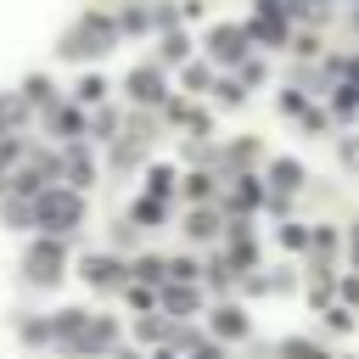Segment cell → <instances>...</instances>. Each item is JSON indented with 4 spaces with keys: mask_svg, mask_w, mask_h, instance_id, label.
<instances>
[{
    "mask_svg": "<svg viewBox=\"0 0 359 359\" xmlns=\"http://www.w3.org/2000/svg\"><path fill=\"white\" fill-rule=\"evenodd\" d=\"M118 39H123L118 17L90 6V11H79V17L62 28V39H56V56H62V62H95V56L118 50Z\"/></svg>",
    "mask_w": 359,
    "mask_h": 359,
    "instance_id": "6da1fadb",
    "label": "cell"
},
{
    "mask_svg": "<svg viewBox=\"0 0 359 359\" xmlns=\"http://www.w3.org/2000/svg\"><path fill=\"white\" fill-rule=\"evenodd\" d=\"M62 275H67V236H45V230H34V236L22 241L17 280H22L28 292H50Z\"/></svg>",
    "mask_w": 359,
    "mask_h": 359,
    "instance_id": "7a4b0ae2",
    "label": "cell"
},
{
    "mask_svg": "<svg viewBox=\"0 0 359 359\" xmlns=\"http://www.w3.org/2000/svg\"><path fill=\"white\" fill-rule=\"evenodd\" d=\"M34 219H39V230L45 236H73L84 219H90V202H84V191H73V185H50V191H39L34 196Z\"/></svg>",
    "mask_w": 359,
    "mask_h": 359,
    "instance_id": "3957f363",
    "label": "cell"
},
{
    "mask_svg": "<svg viewBox=\"0 0 359 359\" xmlns=\"http://www.w3.org/2000/svg\"><path fill=\"white\" fill-rule=\"evenodd\" d=\"M202 50H208V62H219V67H241V62L252 56V34H247V22H213L208 39H202Z\"/></svg>",
    "mask_w": 359,
    "mask_h": 359,
    "instance_id": "277c9868",
    "label": "cell"
},
{
    "mask_svg": "<svg viewBox=\"0 0 359 359\" xmlns=\"http://www.w3.org/2000/svg\"><path fill=\"white\" fill-rule=\"evenodd\" d=\"M118 337H123V325H118L112 314H90V325L79 331V342L67 348V359H112Z\"/></svg>",
    "mask_w": 359,
    "mask_h": 359,
    "instance_id": "5b68a950",
    "label": "cell"
},
{
    "mask_svg": "<svg viewBox=\"0 0 359 359\" xmlns=\"http://www.w3.org/2000/svg\"><path fill=\"white\" fill-rule=\"evenodd\" d=\"M123 90H129V101H135V107H163V101H168V67L140 62V67H129Z\"/></svg>",
    "mask_w": 359,
    "mask_h": 359,
    "instance_id": "8992f818",
    "label": "cell"
},
{
    "mask_svg": "<svg viewBox=\"0 0 359 359\" xmlns=\"http://www.w3.org/2000/svg\"><path fill=\"white\" fill-rule=\"evenodd\" d=\"M79 275H84V286H95V292L129 286V264H123L118 252H84V258H79Z\"/></svg>",
    "mask_w": 359,
    "mask_h": 359,
    "instance_id": "52a82bcc",
    "label": "cell"
},
{
    "mask_svg": "<svg viewBox=\"0 0 359 359\" xmlns=\"http://www.w3.org/2000/svg\"><path fill=\"white\" fill-rule=\"evenodd\" d=\"M208 337H213V342H247V337H252V314L224 297V303L208 309Z\"/></svg>",
    "mask_w": 359,
    "mask_h": 359,
    "instance_id": "ba28073f",
    "label": "cell"
},
{
    "mask_svg": "<svg viewBox=\"0 0 359 359\" xmlns=\"http://www.w3.org/2000/svg\"><path fill=\"white\" fill-rule=\"evenodd\" d=\"M45 129H50L62 146H73V140H84V135H90V118H84V107H79V101H62V95H56V101L45 107Z\"/></svg>",
    "mask_w": 359,
    "mask_h": 359,
    "instance_id": "9c48e42d",
    "label": "cell"
},
{
    "mask_svg": "<svg viewBox=\"0 0 359 359\" xmlns=\"http://www.w3.org/2000/svg\"><path fill=\"white\" fill-rule=\"evenodd\" d=\"M269 202V185L258 174H230V196H224V219H252V208Z\"/></svg>",
    "mask_w": 359,
    "mask_h": 359,
    "instance_id": "30bf717a",
    "label": "cell"
},
{
    "mask_svg": "<svg viewBox=\"0 0 359 359\" xmlns=\"http://www.w3.org/2000/svg\"><path fill=\"white\" fill-rule=\"evenodd\" d=\"M90 314H95V309H84V303H67V309H50V348H56V353H67V348L79 342V331L90 325Z\"/></svg>",
    "mask_w": 359,
    "mask_h": 359,
    "instance_id": "8fae6325",
    "label": "cell"
},
{
    "mask_svg": "<svg viewBox=\"0 0 359 359\" xmlns=\"http://www.w3.org/2000/svg\"><path fill=\"white\" fill-rule=\"evenodd\" d=\"M62 185H73V191H90L95 185V157H90L84 140L62 146Z\"/></svg>",
    "mask_w": 359,
    "mask_h": 359,
    "instance_id": "7c38bea8",
    "label": "cell"
},
{
    "mask_svg": "<svg viewBox=\"0 0 359 359\" xmlns=\"http://www.w3.org/2000/svg\"><path fill=\"white\" fill-rule=\"evenodd\" d=\"M157 303H163V314H174V320H191V314H208V303H202V286H180V280H163V292H157Z\"/></svg>",
    "mask_w": 359,
    "mask_h": 359,
    "instance_id": "4fadbf2b",
    "label": "cell"
},
{
    "mask_svg": "<svg viewBox=\"0 0 359 359\" xmlns=\"http://www.w3.org/2000/svg\"><path fill=\"white\" fill-rule=\"evenodd\" d=\"M247 34L264 50H292V17H247Z\"/></svg>",
    "mask_w": 359,
    "mask_h": 359,
    "instance_id": "5bb4252c",
    "label": "cell"
},
{
    "mask_svg": "<svg viewBox=\"0 0 359 359\" xmlns=\"http://www.w3.org/2000/svg\"><path fill=\"white\" fill-rule=\"evenodd\" d=\"M28 118H34V107L22 101V90H0V140L22 135V129H28Z\"/></svg>",
    "mask_w": 359,
    "mask_h": 359,
    "instance_id": "9a60e30c",
    "label": "cell"
},
{
    "mask_svg": "<svg viewBox=\"0 0 359 359\" xmlns=\"http://www.w3.org/2000/svg\"><path fill=\"white\" fill-rule=\"evenodd\" d=\"M151 62H157V67H185V62H191V34H185V28H163Z\"/></svg>",
    "mask_w": 359,
    "mask_h": 359,
    "instance_id": "2e32d148",
    "label": "cell"
},
{
    "mask_svg": "<svg viewBox=\"0 0 359 359\" xmlns=\"http://www.w3.org/2000/svg\"><path fill=\"white\" fill-rule=\"evenodd\" d=\"M174 331H180V325H174V314H163V309L135 320V342H146V348H168V342H174Z\"/></svg>",
    "mask_w": 359,
    "mask_h": 359,
    "instance_id": "e0dca14e",
    "label": "cell"
},
{
    "mask_svg": "<svg viewBox=\"0 0 359 359\" xmlns=\"http://www.w3.org/2000/svg\"><path fill=\"white\" fill-rule=\"evenodd\" d=\"M0 224H6V230H28V236H34V230H39L34 202H28V196H17V191H6V196H0Z\"/></svg>",
    "mask_w": 359,
    "mask_h": 359,
    "instance_id": "ac0fdd59",
    "label": "cell"
},
{
    "mask_svg": "<svg viewBox=\"0 0 359 359\" xmlns=\"http://www.w3.org/2000/svg\"><path fill=\"white\" fill-rule=\"evenodd\" d=\"M185 236H191V241H213V236H224V219H219V208L196 202V208L185 213Z\"/></svg>",
    "mask_w": 359,
    "mask_h": 359,
    "instance_id": "d6986e66",
    "label": "cell"
},
{
    "mask_svg": "<svg viewBox=\"0 0 359 359\" xmlns=\"http://www.w3.org/2000/svg\"><path fill=\"white\" fill-rule=\"evenodd\" d=\"M264 185H269V191H280V196H292V191L303 185V163H297V157H275V163H269V174H264Z\"/></svg>",
    "mask_w": 359,
    "mask_h": 359,
    "instance_id": "ffe728a7",
    "label": "cell"
},
{
    "mask_svg": "<svg viewBox=\"0 0 359 359\" xmlns=\"http://www.w3.org/2000/svg\"><path fill=\"white\" fill-rule=\"evenodd\" d=\"M129 219H135L140 230H163V224H168V202H163V196H146V191H140V196L129 202Z\"/></svg>",
    "mask_w": 359,
    "mask_h": 359,
    "instance_id": "44dd1931",
    "label": "cell"
},
{
    "mask_svg": "<svg viewBox=\"0 0 359 359\" xmlns=\"http://www.w3.org/2000/svg\"><path fill=\"white\" fill-rule=\"evenodd\" d=\"M202 286H208V292H213V297L224 303V297H230V292L241 286V275L230 269V258H213V264H202Z\"/></svg>",
    "mask_w": 359,
    "mask_h": 359,
    "instance_id": "7402d4cb",
    "label": "cell"
},
{
    "mask_svg": "<svg viewBox=\"0 0 359 359\" xmlns=\"http://www.w3.org/2000/svg\"><path fill=\"white\" fill-rule=\"evenodd\" d=\"M112 17H118V28H123V34H157V22H151V6H146V0H123Z\"/></svg>",
    "mask_w": 359,
    "mask_h": 359,
    "instance_id": "603a6c76",
    "label": "cell"
},
{
    "mask_svg": "<svg viewBox=\"0 0 359 359\" xmlns=\"http://www.w3.org/2000/svg\"><path fill=\"white\" fill-rule=\"evenodd\" d=\"M213 84H219V79H213V62H208V56H202V62L191 56V62L180 67V90H185V95H208Z\"/></svg>",
    "mask_w": 359,
    "mask_h": 359,
    "instance_id": "cb8c5ba5",
    "label": "cell"
},
{
    "mask_svg": "<svg viewBox=\"0 0 359 359\" xmlns=\"http://www.w3.org/2000/svg\"><path fill=\"white\" fill-rule=\"evenodd\" d=\"M258 157H264V146H258V140H252V135H247V140H230V146H224V151H219V163H224V168H230V174H247V168H252V163H258Z\"/></svg>",
    "mask_w": 359,
    "mask_h": 359,
    "instance_id": "d4e9b609",
    "label": "cell"
},
{
    "mask_svg": "<svg viewBox=\"0 0 359 359\" xmlns=\"http://www.w3.org/2000/svg\"><path fill=\"white\" fill-rule=\"evenodd\" d=\"M129 280H140V286H163V280H168V258H157V252H135V258H129Z\"/></svg>",
    "mask_w": 359,
    "mask_h": 359,
    "instance_id": "484cf974",
    "label": "cell"
},
{
    "mask_svg": "<svg viewBox=\"0 0 359 359\" xmlns=\"http://www.w3.org/2000/svg\"><path fill=\"white\" fill-rule=\"evenodd\" d=\"M22 157H28V140H22V135H11V140H0V196L11 191V174L22 168Z\"/></svg>",
    "mask_w": 359,
    "mask_h": 359,
    "instance_id": "4316f807",
    "label": "cell"
},
{
    "mask_svg": "<svg viewBox=\"0 0 359 359\" xmlns=\"http://www.w3.org/2000/svg\"><path fill=\"white\" fill-rule=\"evenodd\" d=\"M17 90H22V101H28V107H39V112L56 101V84H50V73H22V84H17Z\"/></svg>",
    "mask_w": 359,
    "mask_h": 359,
    "instance_id": "83f0119b",
    "label": "cell"
},
{
    "mask_svg": "<svg viewBox=\"0 0 359 359\" xmlns=\"http://www.w3.org/2000/svg\"><path fill=\"white\" fill-rule=\"evenodd\" d=\"M17 342L50 348V314H17Z\"/></svg>",
    "mask_w": 359,
    "mask_h": 359,
    "instance_id": "f1b7e54d",
    "label": "cell"
},
{
    "mask_svg": "<svg viewBox=\"0 0 359 359\" xmlns=\"http://www.w3.org/2000/svg\"><path fill=\"white\" fill-rule=\"evenodd\" d=\"M174 191H180V174H174V163H151V168H146V196H163V202H168Z\"/></svg>",
    "mask_w": 359,
    "mask_h": 359,
    "instance_id": "f546056e",
    "label": "cell"
},
{
    "mask_svg": "<svg viewBox=\"0 0 359 359\" xmlns=\"http://www.w3.org/2000/svg\"><path fill=\"white\" fill-rule=\"evenodd\" d=\"M118 129H123V112L118 107H95V118H90V140H118Z\"/></svg>",
    "mask_w": 359,
    "mask_h": 359,
    "instance_id": "4dcf8cb0",
    "label": "cell"
},
{
    "mask_svg": "<svg viewBox=\"0 0 359 359\" xmlns=\"http://www.w3.org/2000/svg\"><path fill=\"white\" fill-rule=\"evenodd\" d=\"M180 191H185V196H191V208H196V202H213V191H219V185H213V174H208V168H191V174H180Z\"/></svg>",
    "mask_w": 359,
    "mask_h": 359,
    "instance_id": "1f68e13d",
    "label": "cell"
},
{
    "mask_svg": "<svg viewBox=\"0 0 359 359\" xmlns=\"http://www.w3.org/2000/svg\"><path fill=\"white\" fill-rule=\"evenodd\" d=\"M309 236H314V224H297V219H280V224H275V241H280L286 252H309Z\"/></svg>",
    "mask_w": 359,
    "mask_h": 359,
    "instance_id": "d6a6232c",
    "label": "cell"
},
{
    "mask_svg": "<svg viewBox=\"0 0 359 359\" xmlns=\"http://www.w3.org/2000/svg\"><path fill=\"white\" fill-rule=\"evenodd\" d=\"M331 118L337 123H353L359 118V84H337L331 90Z\"/></svg>",
    "mask_w": 359,
    "mask_h": 359,
    "instance_id": "836d02e7",
    "label": "cell"
},
{
    "mask_svg": "<svg viewBox=\"0 0 359 359\" xmlns=\"http://www.w3.org/2000/svg\"><path fill=\"white\" fill-rule=\"evenodd\" d=\"M280 348V359H337L331 348H320L314 337H286V342H275Z\"/></svg>",
    "mask_w": 359,
    "mask_h": 359,
    "instance_id": "e575fe53",
    "label": "cell"
},
{
    "mask_svg": "<svg viewBox=\"0 0 359 359\" xmlns=\"http://www.w3.org/2000/svg\"><path fill=\"white\" fill-rule=\"evenodd\" d=\"M107 90H112V84H107L101 73H84V79L73 84V101H79V107H101V101H107Z\"/></svg>",
    "mask_w": 359,
    "mask_h": 359,
    "instance_id": "d590c367",
    "label": "cell"
},
{
    "mask_svg": "<svg viewBox=\"0 0 359 359\" xmlns=\"http://www.w3.org/2000/svg\"><path fill=\"white\" fill-rule=\"evenodd\" d=\"M168 280H180V286H202V258H196V252L168 258Z\"/></svg>",
    "mask_w": 359,
    "mask_h": 359,
    "instance_id": "8d00e7d4",
    "label": "cell"
},
{
    "mask_svg": "<svg viewBox=\"0 0 359 359\" xmlns=\"http://www.w3.org/2000/svg\"><path fill=\"white\" fill-rule=\"evenodd\" d=\"M140 146H146V135H118L112 140V168H135L140 163Z\"/></svg>",
    "mask_w": 359,
    "mask_h": 359,
    "instance_id": "74e56055",
    "label": "cell"
},
{
    "mask_svg": "<svg viewBox=\"0 0 359 359\" xmlns=\"http://www.w3.org/2000/svg\"><path fill=\"white\" fill-rule=\"evenodd\" d=\"M320 325L342 337V331H353V309H348V303H325V309H320Z\"/></svg>",
    "mask_w": 359,
    "mask_h": 359,
    "instance_id": "f35d334b",
    "label": "cell"
},
{
    "mask_svg": "<svg viewBox=\"0 0 359 359\" xmlns=\"http://www.w3.org/2000/svg\"><path fill=\"white\" fill-rule=\"evenodd\" d=\"M157 292H163V286H140V280H129V286H123V297H129V303H135L140 314H151V309H163V303H157Z\"/></svg>",
    "mask_w": 359,
    "mask_h": 359,
    "instance_id": "ab89813d",
    "label": "cell"
},
{
    "mask_svg": "<svg viewBox=\"0 0 359 359\" xmlns=\"http://www.w3.org/2000/svg\"><path fill=\"white\" fill-rule=\"evenodd\" d=\"M213 95H219V107H241V101H247V84L230 73V79H219V84H213Z\"/></svg>",
    "mask_w": 359,
    "mask_h": 359,
    "instance_id": "60d3db41",
    "label": "cell"
},
{
    "mask_svg": "<svg viewBox=\"0 0 359 359\" xmlns=\"http://www.w3.org/2000/svg\"><path fill=\"white\" fill-rule=\"evenodd\" d=\"M236 79H241V84H247V90H258V84H264V79H269V67H264V56H247V62H241V67H236Z\"/></svg>",
    "mask_w": 359,
    "mask_h": 359,
    "instance_id": "b9f144b4",
    "label": "cell"
},
{
    "mask_svg": "<svg viewBox=\"0 0 359 359\" xmlns=\"http://www.w3.org/2000/svg\"><path fill=\"white\" fill-rule=\"evenodd\" d=\"M275 107H280V118H303V112H309V101H303V90H297V84H286Z\"/></svg>",
    "mask_w": 359,
    "mask_h": 359,
    "instance_id": "7bdbcfd3",
    "label": "cell"
},
{
    "mask_svg": "<svg viewBox=\"0 0 359 359\" xmlns=\"http://www.w3.org/2000/svg\"><path fill=\"white\" fill-rule=\"evenodd\" d=\"M337 163L348 174H359V135H337Z\"/></svg>",
    "mask_w": 359,
    "mask_h": 359,
    "instance_id": "ee69618b",
    "label": "cell"
},
{
    "mask_svg": "<svg viewBox=\"0 0 359 359\" xmlns=\"http://www.w3.org/2000/svg\"><path fill=\"white\" fill-rule=\"evenodd\" d=\"M241 292H247V297H269V275H264V269L241 275Z\"/></svg>",
    "mask_w": 359,
    "mask_h": 359,
    "instance_id": "f6af8a7d",
    "label": "cell"
},
{
    "mask_svg": "<svg viewBox=\"0 0 359 359\" xmlns=\"http://www.w3.org/2000/svg\"><path fill=\"white\" fill-rule=\"evenodd\" d=\"M337 303L359 309V275H342V280H337Z\"/></svg>",
    "mask_w": 359,
    "mask_h": 359,
    "instance_id": "bcb514c9",
    "label": "cell"
},
{
    "mask_svg": "<svg viewBox=\"0 0 359 359\" xmlns=\"http://www.w3.org/2000/svg\"><path fill=\"white\" fill-rule=\"evenodd\" d=\"M252 17H292V0H252Z\"/></svg>",
    "mask_w": 359,
    "mask_h": 359,
    "instance_id": "7dc6e473",
    "label": "cell"
},
{
    "mask_svg": "<svg viewBox=\"0 0 359 359\" xmlns=\"http://www.w3.org/2000/svg\"><path fill=\"white\" fill-rule=\"evenodd\" d=\"M135 236H140V224H135V219H123V224L112 230V247H135Z\"/></svg>",
    "mask_w": 359,
    "mask_h": 359,
    "instance_id": "c3c4849f",
    "label": "cell"
},
{
    "mask_svg": "<svg viewBox=\"0 0 359 359\" xmlns=\"http://www.w3.org/2000/svg\"><path fill=\"white\" fill-rule=\"evenodd\" d=\"M185 359H224V342H213V337H208V342H196Z\"/></svg>",
    "mask_w": 359,
    "mask_h": 359,
    "instance_id": "681fc988",
    "label": "cell"
},
{
    "mask_svg": "<svg viewBox=\"0 0 359 359\" xmlns=\"http://www.w3.org/2000/svg\"><path fill=\"white\" fill-rule=\"evenodd\" d=\"M303 129H309V135H325V129H331V112H303Z\"/></svg>",
    "mask_w": 359,
    "mask_h": 359,
    "instance_id": "f907efd6",
    "label": "cell"
},
{
    "mask_svg": "<svg viewBox=\"0 0 359 359\" xmlns=\"http://www.w3.org/2000/svg\"><path fill=\"white\" fill-rule=\"evenodd\" d=\"M292 50H297V56H320V39H314V34H297Z\"/></svg>",
    "mask_w": 359,
    "mask_h": 359,
    "instance_id": "816d5d0a",
    "label": "cell"
},
{
    "mask_svg": "<svg viewBox=\"0 0 359 359\" xmlns=\"http://www.w3.org/2000/svg\"><path fill=\"white\" fill-rule=\"evenodd\" d=\"M292 286H297L292 269H275V275H269V292H292Z\"/></svg>",
    "mask_w": 359,
    "mask_h": 359,
    "instance_id": "f5cc1de1",
    "label": "cell"
},
{
    "mask_svg": "<svg viewBox=\"0 0 359 359\" xmlns=\"http://www.w3.org/2000/svg\"><path fill=\"white\" fill-rule=\"evenodd\" d=\"M112 359H146V353H140V348H123V342H118V348H112Z\"/></svg>",
    "mask_w": 359,
    "mask_h": 359,
    "instance_id": "db71d44e",
    "label": "cell"
},
{
    "mask_svg": "<svg viewBox=\"0 0 359 359\" xmlns=\"http://www.w3.org/2000/svg\"><path fill=\"white\" fill-rule=\"evenodd\" d=\"M348 252H353V269H359V224L348 230Z\"/></svg>",
    "mask_w": 359,
    "mask_h": 359,
    "instance_id": "11a10c76",
    "label": "cell"
},
{
    "mask_svg": "<svg viewBox=\"0 0 359 359\" xmlns=\"http://www.w3.org/2000/svg\"><path fill=\"white\" fill-rule=\"evenodd\" d=\"M146 359H180V348H151Z\"/></svg>",
    "mask_w": 359,
    "mask_h": 359,
    "instance_id": "9f6ffc18",
    "label": "cell"
},
{
    "mask_svg": "<svg viewBox=\"0 0 359 359\" xmlns=\"http://www.w3.org/2000/svg\"><path fill=\"white\" fill-rule=\"evenodd\" d=\"M353 28H359V6H353Z\"/></svg>",
    "mask_w": 359,
    "mask_h": 359,
    "instance_id": "6f0895ef",
    "label": "cell"
},
{
    "mask_svg": "<svg viewBox=\"0 0 359 359\" xmlns=\"http://www.w3.org/2000/svg\"><path fill=\"white\" fill-rule=\"evenodd\" d=\"M353 6H359V0H353Z\"/></svg>",
    "mask_w": 359,
    "mask_h": 359,
    "instance_id": "680465c9",
    "label": "cell"
}]
</instances>
